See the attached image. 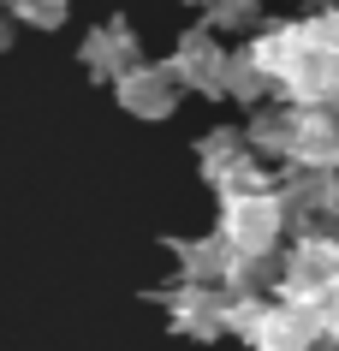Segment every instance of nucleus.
I'll list each match as a JSON object with an SVG mask.
<instances>
[{"label":"nucleus","mask_w":339,"mask_h":351,"mask_svg":"<svg viewBox=\"0 0 339 351\" xmlns=\"http://www.w3.org/2000/svg\"><path fill=\"white\" fill-rule=\"evenodd\" d=\"M292 108H339V6L262 24L244 48Z\"/></svg>","instance_id":"nucleus-1"},{"label":"nucleus","mask_w":339,"mask_h":351,"mask_svg":"<svg viewBox=\"0 0 339 351\" xmlns=\"http://www.w3.org/2000/svg\"><path fill=\"white\" fill-rule=\"evenodd\" d=\"M292 226L280 185L274 191H244V197H221V232L244 262H280V232Z\"/></svg>","instance_id":"nucleus-2"},{"label":"nucleus","mask_w":339,"mask_h":351,"mask_svg":"<svg viewBox=\"0 0 339 351\" xmlns=\"http://www.w3.org/2000/svg\"><path fill=\"white\" fill-rule=\"evenodd\" d=\"M197 173H203L214 197H244V191H274V173L268 161L256 155L250 131H232V125H214L197 143Z\"/></svg>","instance_id":"nucleus-3"},{"label":"nucleus","mask_w":339,"mask_h":351,"mask_svg":"<svg viewBox=\"0 0 339 351\" xmlns=\"http://www.w3.org/2000/svg\"><path fill=\"white\" fill-rule=\"evenodd\" d=\"M149 298L167 310L173 333H185V339H221V333H232V292L226 286L173 280V286H155Z\"/></svg>","instance_id":"nucleus-4"},{"label":"nucleus","mask_w":339,"mask_h":351,"mask_svg":"<svg viewBox=\"0 0 339 351\" xmlns=\"http://www.w3.org/2000/svg\"><path fill=\"white\" fill-rule=\"evenodd\" d=\"M339 286V239L327 232H298L292 250L280 256V280H274V298L280 304H303V298Z\"/></svg>","instance_id":"nucleus-5"},{"label":"nucleus","mask_w":339,"mask_h":351,"mask_svg":"<svg viewBox=\"0 0 339 351\" xmlns=\"http://www.w3.org/2000/svg\"><path fill=\"white\" fill-rule=\"evenodd\" d=\"M286 173H339V113L286 101Z\"/></svg>","instance_id":"nucleus-6"},{"label":"nucleus","mask_w":339,"mask_h":351,"mask_svg":"<svg viewBox=\"0 0 339 351\" xmlns=\"http://www.w3.org/2000/svg\"><path fill=\"white\" fill-rule=\"evenodd\" d=\"M167 72L185 84V90L197 95H226V77H232V48H221V36L214 30H185L179 36V48H173Z\"/></svg>","instance_id":"nucleus-7"},{"label":"nucleus","mask_w":339,"mask_h":351,"mask_svg":"<svg viewBox=\"0 0 339 351\" xmlns=\"http://www.w3.org/2000/svg\"><path fill=\"white\" fill-rule=\"evenodd\" d=\"M280 197L292 208L298 232H327L339 239V173H286Z\"/></svg>","instance_id":"nucleus-8"},{"label":"nucleus","mask_w":339,"mask_h":351,"mask_svg":"<svg viewBox=\"0 0 339 351\" xmlns=\"http://www.w3.org/2000/svg\"><path fill=\"white\" fill-rule=\"evenodd\" d=\"M77 60L90 66V77H108V84H119L125 72H137V66H143V54H137V30H131V19H101L90 36H84Z\"/></svg>","instance_id":"nucleus-9"},{"label":"nucleus","mask_w":339,"mask_h":351,"mask_svg":"<svg viewBox=\"0 0 339 351\" xmlns=\"http://www.w3.org/2000/svg\"><path fill=\"white\" fill-rule=\"evenodd\" d=\"M113 95H119V108L137 113V119H167V113L179 108V77H173L167 66H137V72H125L113 84Z\"/></svg>","instance_id":"nucleus-10"},{"label":"nucleus","mask_w":339,"mask_h":351,"mask_svg":"<svg viewBox=\"0 0 339 351\" xmlns=\"http://www.w3.org/2000/svg\"><path fill=\"white\" fill-rule=\"evenodd\" d=\"M268 90H274V84H268V72L244 54V48H238V54H232V77H226V95H232L238 108H262Z\"/></svg>","instance_id":"nucleus-11"},{"label":"nucleus","mask_w":339,"mask_h":351,"mask_svg":"<svg viewBox=\"0 0 339 351\" xmlns=\"http://www.w3.org/2000/svg\"><path fill=\"white\" fill-rule=\"evenodd\" d=\"M262 0H208V30H250ZM262 30V24H256Z\"/></svg>","instance_id":"nucleus-12"},{"label":"nucleus","mask_w":339,"mask_h":351,"mask_svg":"<svg viewBox=\"0 0 339 351\" xmlns=\"http://www.w3.org/2000/svg\"><path fill=\"white\" fill-rule=\"evenodd\" d=\"M6 19H12V24H42V30H54V24H66V0H6Z\"/></svg>","instance_id":"nucleus-13"},{"label":"nucleus","mask_w":339,"mask_h":351,"mask_svg":"<svg viewBox=\"0 0 339 351\" xmlns=\"http://www.w3.org/2000/svg\"><path fill=\"white\" fill-rule=\"evenodd\" d=\"M185 6H203V0H185Z\"/></svg>","instance_id":"nucleus-14"},{"label":"nucleus","mask_w":339,"mask_h":351,"mask_svg":"<svg viewBox=\"0 0 339 351\" xmlns=\"http://www.w3.org/2000/svg\"><path fill=\"white\" fill-rule=\"evenodd\" d=\"M334 6H339V0H334Z\"/></svg>","instance_id":"nucleus-15"}]
</instances>
